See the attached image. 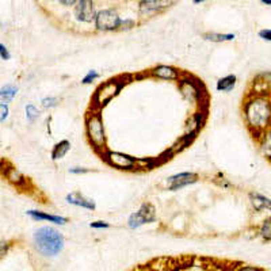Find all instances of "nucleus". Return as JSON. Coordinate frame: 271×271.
<instances>
[{"label": "nucleus", "instance_id": "4be33fe9", "mask_svg": "<svg viewBox=\"0 0 271 271\" xmlns=\"http://www.w3.org/2000/svg\"><path fill=\"white\" fill-rule=\"evenodd\" d=\"M40 115V112L38 109L34 106V105H27L26 106V118L29 122H34L35 118Z\"/></svg>", "mask_w": 271, "mask_h": 271}, {"label": "nucleus", "instance_id": "dca6fc26", "mask_svg": "<svg viewBox=\"0 0 271 271\" xmlns=\"http://www.w3.org/2000/svg\"><path fill=\"white\" fill-rule=\"evenodd\" d=\"M27 214H29L32 218H34V220H38V221L45 220V221H49V223H53V224H57V225H64L66 224V221H68L65 217H61V216H52V214L37 212V210H29Z\"/></svg>", "mask_w": 271, "mask_h": 271}, {"label": "nucleus", "instance_id": "f8f14e48", "mask_svg": "<svg viewBox=\"0 0 271 271\" xmlns=\"http://www.w3.org/2000/svg\"><path fill=\"white\" fill-rule=\"evenodd\" d=\"M179 88H180V93L183 94V96H185L186 99L190 100L192 103L197 102L201 98L199 88L192 83L191 80H183V81H180Z\"/></svg>", "mask_w": 271, "mask_h": 271}, {"label": "nucleus", "instance_id": "bb28decb", "mask_svg": "<svg viewBox=\"0 0 271 271\" xmlns=\"http://www.w3.org/2000/svg\"><path fill=\"white\" fill-rule=\"evenodd\" d=\"M0 53H1V60H8L10 59V53H8V50H7V48L1 44L0 45Z\"/></svg>", "mask_w": 271, "mask_h": 271}, {"label": "nucleus", "instance_id": "cd10ccee", "mask_svg": "<svg viewBox=\"0 0 271 271\" xmlns=\"http://www.w3.org/2000/svg\"><path fill=\"white\" fill-rule=\"evenodd\" d=\"M238 271H263L259 267H255V266H241Z\"/></svg>", "mask_w": 271, "mask_h": 271}, {"label": "nucleus", "instance_id": "412c9836", "mask_svg": "<svg viewBox=\"0 0 271 271\" xmlns=\"http://www.w3.org/2000/svg\"><path fill=\"white\" fill-rule=\"evenodd\" d=\"M16 88L13 86H7L1 88V93H0V96H1V103H8L14 99V96L16 95Z\"/></svg>", "mask_w": 271, "mask_h": 271}, {"label": "nucleus", "instance_id": "c756f323", "mask_svg": "<svg viewBox=\"0 0 271 271\" xmlns=\"http://www.w3.org/2000/svg\"><path fill=\"white\" fill-rule=\"evenodd\" d=\"M76 1H78V0H60V3L64 4V6H72Z\"/></svg>", "mask_w": 271, "mask_h": 271}, {"label": "nucleus", "instance_id": "7ed1b4c3", "mask_svg": "<svg viewBox=\"0 0 271 271\" xmlns=\"http://www.w3.org/2000/svg\"><path fill=\"white\" fill-rule=\"evenodd\" d=\"M86 132L94 148L96 149L105 148L106 136H105V128H103V122H102L99 112H93L87 117Z\"/></svg>", "mask_w": 271, "mask_h": 271}, {"label": "nucleus", "instance_id": "473e14b6", "mask_svg": "<svg viewBox=\"0 0 271 271\" xmlns=\"http://www.w3.org/2000/svg\"><path fill=\"white\" fill-rule=\"evenodd\" d=\"M201 1H206V0H194V3H201Z\"/></svg>", "mask_w": 271, "mask_h": 271}, {"label": "nucleus", "instance_id": "a211bd4d", "mask_svg": "<svg viewBox=\"0 0 271 271\" xmlns=\"http://www.w3.org/2000/svg\"><path fill=\"white\" fill-rule=\"evenodd\" d=\"M235 86H236V76L235 75H228V76H225V78L217 81V90L223 91V93H229L231 90H233Z\"/></svg>", "mask_w": 271, "mask_h": 271}, {"label": "nucleus", "instance_id": "9b49d317", "mask_svg": "<svg viewBox=\"0 0 271 271\" xmlns=\"http://www.w3.org/2000/svg\"><path fill=\"white\" fill-rule=\"evenodd\" d=\"M172 4V0H143L140 3V13L141 14H153L161 11Z\"/></svg>", "mask_w": 271, "mask_h": 271}, {"label": "nucleus", "instance_id": "2f4dec72", "mask_svg": "<svg viewBox=\"0 0 271 271\" xmlns=\"http://www.w3.org/2000/svg\"><path fill=\"white\" fill-rule=\"evenodd\" d=\"M260 1H263V3H266V4L271 6V0H260Z\"/></svg>", "mask_w": 271, "mask_h": 271}, {"label": "nucleus", "instance_id": "4468645a", "mask_svg": "<svg viewBox=\"0 0 271 271\" xmlns=\"http://www.w3.org/2000/svg\"><path fill=\"white\" fill-rule=\"evenodd\" d=\"M4 176H6L7 180H8L10 183H13V185L16 186V187H26L27 186V180L26 178H25V175L20 171H18L15 167H8V168H6Z\"/></svg>", "mask_w": 271, "mask_h": 271}, {"label": "nucleus", "instance_id": "6ab92c4d", "mask_svg": "<svg viewBox=\"0 0 271 271\" xmlns=\"http://www.w3.org/2000/svg\"><path fill=\"white\" fill-rule=\"evenodd\" d=\"M258 233L265 241H271V216H267L262 221V224L258 228Z\"/></svg>", "mask_w": 271, "mask_h": 271}, {"label": "nucleus", "instance_id": "1a4fd4ad", "mask_svg": "<svg viewBox=\"0 0 271 271\" xmlns=\"http://www.w3.org/2000/svg\"><path fill=\"white\" fill-rule=\"evenodd\" d=\"M75 15L78 20L81 22H93L96 18L95 14V6L93 0H79L78 6L75 8Z\"/></svg>", "mask_w": 271, "mask_h": 271}, {"label": "nucleus", "instance_id": "a878e982", "mask_svg": "<svg viewBox=\"0 0 271 271\" xmlns=\"http://www.w3.org/2000/svg\"><path fill=\"white\" fill-rule=\"evenodd\" d=\"M0 110H1V122H4V119L8 117V107H7V103H1V105H0Z\"/></svg>", "mask_w": 271, "mask_h": 271}, {"label": "nucleus", "instance_id": "2eb2a0df", "mask_svg": "<svg viewBox=\"0 0 271 271\" xmlns=\"http://www.w3.org/2000/svg\"><path fill=\"white\" fill-rule=\"evenodd\" d=\"M66 202L68 204H72L75 206H80V207H84L88 210H94L95 209V204H94L91 199L84 198L80 192H71L66 195Z\"/></svg>", "mask_w": 271, "mask_h": 271}, {"label": "nucleus", "instance_id": "6e6552de", "mask_svg": "<svg viewBox=\"0 0 271 271\" xmlns=\"http://www.w3.org/2000/svg\"><path fill=\"white\" fill-rule=\"evenodd\" d=\"M197 180H198V175L195 172H180V174L172 175L167 179V185H168L170 190L175 191V190H179L185 186L195 183Z\"/></svg>", "mask_w": 271, "mask_h": 271}, {"label": "nucleus", "instance_id": "f257e3e1", "mask_svg": "<svg viewBox=\"0 0 271 271\" xmlns=\"http://www.w3.org/2000/svg\"><path fill=\"white\" fill-rule=\"evenodd\" d=\"M244 118L254 137L265 132L271 122V102L263 94L255 93L244 103Z\"/></svg>", "mask_w": 271, "mask_h": 271}, {"label": "nucleus", "instance_id": "393cba45", "mask_svg": "<svg viewBox=\"0 0 271 271\" xmlns=\"http://www.w3.org/2000/svg\"><path fill=\"white\" fill-rule=\"evenodd\" d=\"M42 105L44 107H53L57 105V99L56 98H45L42 100Z\"/></svg>", "mask_w": 271, "mask_h": 271}, {"label": "nucleus", "instance_id": "423d86ee", "mask_svg": "<svg viewBox=\"0 0 271 271\" xmlns=\"http://www.w3.org/2000/svg\"><path fill=\"white\" fill-rule=\"evenodd\" d=\"M122 22L119 19L118 14L114 10H103L96 14L95 18V26L98 30H103V32H112L119 27Z\"/></svg>", "mask_w": 271, "mask_h": 271}, {"label": "nucleus", "instance_id": "c85d7f7f", "mask_svg": "<svg viewBox=\"0 0 271 271\" xmlns=\"http://www.w3.org/2000/svg\"><path fill=\"white\" fill-rule=\"evenodd\" d=\"M259 35L263 38V40H267V41H271V30H262Z\"/></svg>", "mask_w": 271, "mask_h": 271}, {"label": "nucleus", "instance_id": "f3484780", "mask_svg": "<svg viewBox=\"0 0 271 271\" xmlns=\"http://www.w3.org/2000/svg\"><path fill=\"white\" fill-rule=\"evenodd\" d=\"M69 149H71V143H69L68 140H63V141H60V143H57V144L54 145L53 151H52V159L53 160L63 159L66 153L69 152Z\"/></svg>", "mask_w": 271, "mask_h": 271}, {"label": "nucleus", "instance_id": "ddd939ff", "mask_svg": "<svg viewBox=\"0 0 271 271\" xmlns=\"http://www.w3.org/2000/svg\"><path fill=\"white\" fill-rule=\"evenodd\" d=\"M152 76L155 78H159V79L163 80H178L179 79V72L172 68L170 65H158L156 68H153L152 71Z\"/></svg>", "mask_w": 271, "mask_h": 271}, {"label": "nucleus", "instance_id": "5701e85b", "mask_svg": "<svg viewBox=\"0 0 271 271\" xmlns=\"http://www.w3.org/2000/svg\"><path fill=\"white\" fill-rule=\"evenodd\" d=\"M98 78H99V73L96 72V71H90V72L87 73L86 76L83 78L81 83H83V84H90V83H93L94 80L98 79Z\"/></svg>", "mask_w": 271, "mask_h": 271}, {"label": "nucleus", "instance_id": "20e7f679", "mask_svg": "<svg viewBox=\"0 0 271 271\" xmlns=\"http://www.w3.org/2000/svg\"><path fill=\"white\" fill-rule=\"evenodd\" d=\"M122 86H124V84L117 79H112L109 80V81H106V83H103V84H100V86L96 88L95 94H94V106L96 107V109L106 106L107 103L121 91Z\"/></svg>", "mask_w": 271, "mask_h": 271}, {"label": "nucleus", "instance_id": "aec40b11", "mask_svg": "<svg viewBox=\"0 0 271 271\" xmlns=\"http://www.w3.org/2000/svg\"><path fill=\"white\" fill-rule=\"evenodd\" d=\"M204 38L212 42H225V41H232L235 38L233 34H218V33H209L204 35Z\"/></svg>", "mask_w": 271, "mask_h": 271}, {"label": "nucleus", "instance_id": "7c9ffc66", "mask_svg": "<svg viewBox=\"0 0 271 271\" xmlns=\"http://www.w3.org/2000/svg\"><path fill=\"white\" fill-rule=\"evenodd\" d=\"M69 171L72 174H83V172H87L88 170H86V168H71Z\"/></svg>", "mask_w": 271, "mask_h": 271}, {"label": "nucleus", "instance_id": "39448f33", "mask_svg": "<svg viewBox=\"0 0 271 271\" xmlns=\"http://www.w3.org/2000/svg\"><path fill=\"white\" fill-rule=\"evenodd\" d=\"M103 158L109 164L117 170H133L137 167V160L129 155H125V153L106 151L103 153Z\"/></svg>", "mask_w": 271, "mask_h": 271}, {"label": "nucleus", "instance_id": "f03ea898", "mask_svg": "<svg viewBox=\"0 0 271 271\" xmlns=\"http://www.w3.org/2000/svg\"><path fill=\"white\" fill-rule=\"evenodd\" d=\"M34 243L44 256H56L64 248V238L50 226H42L34 233Z\"/></svg>", "mask_w": 271, "mask_h": 271}, {"label": "nucleus", "instance_id": "9d476101", "mask_svg": "<svg viewBox=\"0 0 271 271\" xmlns=\"http://www.w3.org/2000/svg\"><path fill=\"white\" fill-rule=\"evenodd\" d=\"M250 202H251L254 210L258 213H271V199L258 191H251L248 194Z\"/></svg>", "mask_w": 271, "mask_h": 271}, {"label": "nucleus", "instance_id": "b1692460", "mask_svg": "<svg viewBox=\"0 0 271 271\" xmlns=\"http://www.w3.org/2000/svg\"><path fill=\"white\" fill-rule=\"evenodd\" d=\"M91 228H95V229H103V228H109L110 225L105 223V221H95V223H91L90 224Z\"/></svg>", "mask_w": 271, "mask_h": 271}, {"label": "nucleus", "instance_id": "0eeeda50", "mask_svg": "<svg viewBox=\"0 0 271 271\" xmlns=\"http://www.w3.org/2000/svg\"><path fill=\"white\" fill-rule=\"evenodd\" d=\"M155 221V209L151 204H144L136 213H133L129 217L128 225L130 229H136L141 225L148 224Z\"/></svg>", "mask_w": 271, "mask_h": 271}]
</instances>
